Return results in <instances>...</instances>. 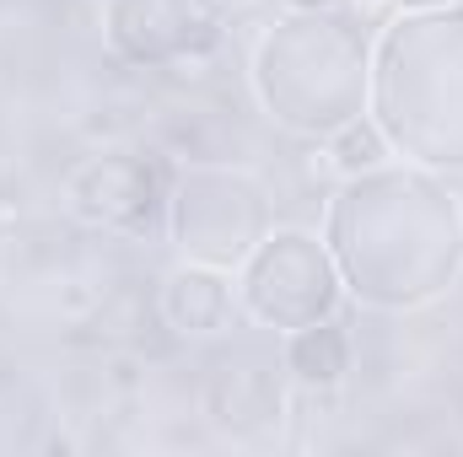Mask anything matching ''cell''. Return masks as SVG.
Returning a JSON list of instances; mask_svg holds the SVG:
<instances>
[{
  "mask_svg": "<svg viewBox=\"0 0 463 457\" xmlns=\"http://www.w3.org/2000/svg\"><path fill=\"white\" fill-rule=\"evenodd\" d=\"M65 205L98 231L146 237L167 210V183L162 167L140 151H98L65 178Z\"/></svg>",
  "mask_w": 463,
  "mask_h": 457,
  "instance_id": "3957f363",
  "label": "cell"
},
{
  "mask_svg": "<svg viewBox=\"0 0 463 457\" xmlns=\"http://www.w3.org/2000/svg\"><path fill=\"white\" fill-rule=\"evenodd\" d=\"M222 5H253V0H222Z\"/></svg>",
  "mask_w": 463,
  "mask_h": 457,
  "instance_id": "8fae6325",
  "label": "cell"
},
{
  "mask_svg": "<svg viewBox=\"0 0 463 457\" xmlns=\"http://www.w3.org/2000/svg\"><path fill=\"white\" fill-rule=\"evenodd\" d=\"M286 371L302 393H340L350 371V334L335 318H318L307 329H291L286 340Z\"/></svg>",
  "mask_w": 463,
  "mask_h": 457,
  "instance_id": "8992f818",
  "label": "cell"
},
{
  "mask_svg": "<svg viewBox=\"0 0 463 457\" xmlns=\"http://www.w3.org/2000/svg\"><path fill=\"white\" fill-rule=\"evenodd\" d=\"M388 5H399V11H420V5H448V0H388Z\"/></svg>",
  "mask_w": 463,
  "mask_h": 457,
  "instance_id": "30bf717a",
  "label": "cell"
},
{
  "mask_svg": "<svg viewBox=\"0 0 463 457\" xmlns=\"http://www.w3.org/2000/svg\"><path fill=\"white\" fill-rule=\"evenodd\" d=\"M340 296H345V280H340V269L329 264V253L318 247L313 231L275 227L242 258L237 302L264 329L291 334V329H307L318 318H335Z\"/></svg>",
  "mask_w": 463,
  "mask_h": 457,
  "instance_id": "7a4b0ae2",
  "label": "cell"
},
{
  "mask_svg": "<svg viewBox=\"0 0 463 457\" xmlns=\"http://www.w3.org/2000/svg\"><path fill=\"white\" fill-rule=\"evenodd\" d=\"M109 38L135 65H200L222 49V27L200 0H109Z\"/></svg>",
  "mask_w": 463,
  "mask_h": 457,
  "instance_id": "277c9868",
  "label": "cell"
},
{
  "mask_svg": "<svg viewBox=\"0 0 463 457\" xmlns=\"http://www.w3.org/2000/svg\"><path fill=\"white\" fill-rule=\"evenodd\" d=\"M286 5H291V11H335L340 0H286Z\"/></svg>",
  "mask_w": 463,
  "mask_h": 457,
  "instance_id": "9c48e42d",
  "label": "cell"
},
{
  "mask_svg": "<svg viewBox=\"0 0 463 457\" xmlns=\"http://www.w3.org/2000/svg\"><path fill=\"white\" fill-rule=\"evenodd\" d=\"M167 231L184 258L237 269L269 237V194L248 173L194 162L167 194Z\"/></svg>",
  "mask_w": 463,
  "mask_h": 457,
  "instance_id": "6da1fadb",
  "label": "cell"
},
{
  "mask_svg": "<svg viewBox=\"0 0 463 457\" xmlns=\"http://www.w3.org/2000/svg\"><path fill=\"white\" fill-rule=\"evenodd\" d=\"M156 312L173 334L184 340H211V334H227L242 312L237 302V285H232V269L216 264H194L184 258L167 280H162V296H156Z\"/></svg>",
  "mask_w": 463,
  "mask_h": 457,
  "instance_id": "5b68a950",
  "label": "cell"
},
{
  "mask_svg": "<svg viewBox=\"0 0 463 457\" xmlns=\"http://www.w3.org/2000/svg\"><path fill=\"white\" fill-rule=\"evenodd\" d=\"M280 409H286L280 382H269L253 366H222V377L211 382V415H216V425H227L237 436L264 420H280Z\"/></svg>",
  "mask_w": 463,
  "mask_h": 457,
  "instance_id": "52a82bcc",
  "label": "cell"
},
{
  "mask_svg": "<svg viewBox=\"0 0 463 457\" xmlns=\"http://www.w3.org/2000/svg\"><path fill=\"white\" fill-rule=\"evenodd\" d=\"M329 145H324V156H329V167L340 173V178H361V173H377V167H388V156H393V140H388V129L377 124V118H345L340 129H329L324 135Z\"/></svg>",
  "mask_w": 463,
  "mask_h": 457,
  "instance_id": "ba28073f",
  "label": "cell"
}]
</instances>
